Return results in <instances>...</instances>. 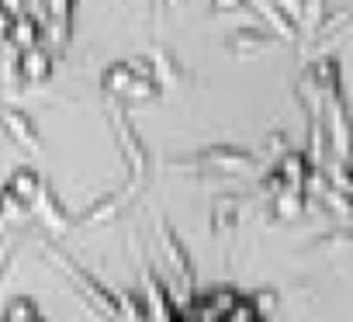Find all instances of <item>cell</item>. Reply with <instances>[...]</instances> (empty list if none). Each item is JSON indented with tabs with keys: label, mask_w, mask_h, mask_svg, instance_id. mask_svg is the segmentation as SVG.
<instances>
[{
	"label": "cell",
	"mask_w": 353,
	"mask_h": 322,
	"mask_svg": "<svg viewBox=\"0 0 353 322\" xmlns=\"http://www.w3.org/2000/svg\"><path fill=\"white\" fill-rule=\"evenodd\" d=\"M0 322H49V315H42L39 301L28 294H18L8 301V308L0 312Z\"/></svg>",
	"instance_id": "7a4b0ae2"
},
{
	"label": "cell",
	"mask_w": 353,
	"mask_h": 322,
	"mask_svg": "<svg viewBox=\"0 0 353 322\" xmlns=\"http://www.w3.org/2000/svg\"><path fill=\"white\" fill-rule=\"evenodd\" d=\"M163 243H166V256H170L173 270L181 274L184 288H188V291H194V263H191V256H188V246L173 236V229H163Z\"/></svg>",
	"instance_id": "6da1fadb"
}]
</instances>
